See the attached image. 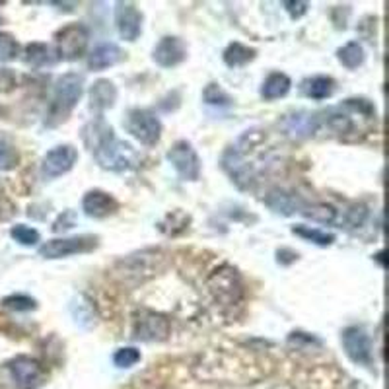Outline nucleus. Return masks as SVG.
Instances as JSON below:
<instances>
[{
	"label": "nucleus",
	"mask_w": 389,
	"mask_h": 389,
	"mask_svg": "<svg viewBox=\"0 0 389 389\" xmlns=\"http://www.w3.org/2000/svg\"><path fill=\"white\" fill-rule=\"evenodd\" d=\"M82 140L94 154L99 168L121 174L140 164V156L133 145L115 137L113 129L103 119L88 123L82 130Z\"/></svg>",
	"instance_id": "nucleus-1"
},
{
	"label": "nucleus",
	"mask_w": 389,
	"mask_h": 389,
	"mask_svg": "<svg viewBox=\"0 0 389 389\" xmlns=\"http://www.w3.org/2000/svg\"><path fill=\"white\" fill-rule=\"evenodd\" d=\"M84 94V78L77 74V72H69L62 74L57 82H55L53 98L49 103V109L45 113L47 127H59L70 117L78 106V101Z\"/></svg>",
	"instance_id": "nucleus-2"
},
{
	"label": "nucleus",
	"mask_w": 389,
	"mask_h": 389,
	"mask_svg": "<svg viewBox=\"0 0 389 389\" xmlns=\"http://www.w3.org/2000/svg\"><path fill=\"white\" fill-rule=\"evenodd\" d=\"M164 265V255L156 249L133 253L117 263L115 273L121 278L123 284H142L148 278H152Z\"/></svg>",
	"instance_id": "nucleus-3"
},
{
	"label": "nucleus",
	"mask_w": 389,
	"mask_h": 389,
	"mask_svg": "<svg viewBox=\"0 0 389 389\" xmlns=\"http://www.w3.org/2000/svg\"><path fill=\"white\" fill-rule=\"evenodd\" d=\"M125 129L129 130L133 137L137 138L140 145L145 146H156L162 137V123L158 119V115L150 111V109H140L135 107L130 109L127 117H125Z\"/></svg>",
	"instance_id": "nucleus-4"
},
{
	"label": "nucleus",
	"mask_w": 389,
	"mask_h": 389,
	"mask_svg": "<svg viewBox=\"0 0 389 389\" xmlns=\"http://www.w3.org/2000/svg\"><path fill=\"white\" fill-rule=\"evenodd\" d=\"M206 286L213 294V298L220 304H236L237 300L242 298V283H239V276H237L236 269L232 267H220L214 271L213 275L208 276Z\"/></svg>",
	"instance_id": "nucleus-5"
},
{
	"label": "nucleus",
	"mask_w": 389,
	"mask_h": 389,
	"mask_svg": "<svg viewBox=\"0 0 389 389\" xmlns=\"http://www.w3.org/2000/svg\"><path fill=\"white\" fill-rule=\"evenodd\" d=\"M98 245V237L94 236H74V237H59V239H51L39 247V255L43 259H62V257H70V255H78V253L92 252Z\"/></svg>",
	"instance_id": "nucleus-6"
},
{
	"label": "nucleus",
	"mask_w": 389,
	"mask_h": 389,
	"mask_svg": "<svg viewBox=\"0 0 389 389\" xmlns=\"http://www.w3.org/2000/svg\"><path fill=\"white\" fill-rule=\"evenodd\" d=\"M168 160L184 181H197L201 177V158L191 142L177 140L168 150Z\"/></svg>",
	"instance_id": "nucleus-7"
},
{
	"label": "nucleus",
	"mask_w": 389,
	"mask_h": 389,
	"mask_svg": "<svg viewBox=\"0 0 389 389\" xmlns=\"http://www.w3.org/2000/svg\"><path fill=\"white\" fill-rule=\"evenodd\" d=\"M88 39H90V33L80 23H70L67 28H62L55 35L59 59L74 61L78 57H82L86 53V47H88Z\"/></svg>",
	"instance_id": "nucleus-8"
},
{
	"label": "nucleus",
	"mask_w": 389,
	"mask_h": 389,
	"mask_svg": "<svg viewBox=\"0 0 389 389\" xmlns=\"http://www.w3.org/2000/svg\"><path fill=\"white\" fill-rule=\"evenodd\" d=\"M133 335L137 341H164L169 335V321L162 313L140 310L133 321Z\"/></svg>",
	"instance_id": "nucleus-9"
},
{
	"label": "nucleus",
	"mask_w": 389,
	"mask_h": 389,
	"mask_svg": "<svg viewBox=\"0 0 389 389\" xmlns=\"http://www.w3.org/2000/svg\"><path fill=\"white\" fill-rule=\"evenodd\" d=\"M78 160V150L72 145L55 146L53 150L45 154L41 162V177L43 179H57L69 174Z\"/></svg>",
	"instance_id": "nucleus-10"
},
{
	"label": "nucleus",
	"mask_w": 389,
	"mask_h": 389,
	"mask_svg": "<svg viewBox=\"0 0 389 389\" xmlns=\"http://www.w3.org/2000/svg\"><path fill=\"white\" fill-rule=\"evenodd\" d=\"M343 346L346 356L360 366H370L372 364V339L364 327L352 325L343 331Z\"/></svg>",
	"instance_id": "nucleus-11"
},
{
	"label": "nucleus",
	"mask_w": 389,
	"mask_h": 389,
	"mask_svg": "<svg viewBox=\"0 0 389 389\" xmlns=\"http://www.w3.org/2000/svg\"><path fill=\"white\" fill-rule=\"evenodd\" d=\"M16 389H38L43 383V368L30 356H16L8 364Z\"/></svg>",
	"instance_id": "nucleus-12"
},
{
	"label": "nucleus",
	"mask_w": 389,
	"mask_h": 389,
	"mask_svg": "<svg viewBox=\"0 0 389 389\" xmlns=\"http://www.w3.org/2000/svg\"><path fill=\"white\" fill-rule=\"evenodd\" d=\"M115 26L125 41H137L142 31V12L133 2L115 4Z\"/></svg>",
	"instance_id": "nucleus-13"
},
{
	"label": "nucleus",
	"mask_w": 389,
	"mask_h": 389,
	"mask_svg": "<svg viewBox=\"0 0 389 389\" xmlns=\"http://www.w3.org/2000/svg\"><path fill=\"white\" fill-rule=\"evenodd\" d=\"M152 59L156 61V64H160L164 69L177 67L187 59V45L184 43V39L166 35L158 41V45L154 47Z\"/></svg>",
	"instance_id": "nucleus-14"
},
{
	"label": "nucleus",
	"mask_w": 389,
	"mask_h": 389,
	"mask_svg": "<svg viewBox=\"0 0 389 389\" xmlns=\"http://www.w3.org/2000/svg\"><path fill=\"white\" fill-rule=\"evenodd\" d=\"M82 210L86 213V216L99 220V218H107V216L117 213L119 203L109 193L101 191V189H92L82 198Z\"/></svg>",
	"instance_id": "nucleus-15"
},
{
	"label": "nucleus",
	"mask_w": 389,
	"mask_h": 389,
	"mask_svg": "<svg viewBox=\"0 0 389 389\" xmlns=\"http://www.w3.org/2000/svg\"><path fill=\"white\" fill-rule=\"evenodd\" d=\"M125 59V55L115 43H101L94 47V51L88 55V69L90 70H106L115 67Z\"/></svg>",
	"instance_id": "nucleus-16"
},
{
	"label": "nucleus",
	"mask_w": 389,
	"mask_h": 389,
	"mask_svg": "<svg viewBox=\"0 0 389 389\" xmlns=\"http://www.w3.org/2000/svg\"><path fill=\"white\" fill-rule=\"evenodd\" d=\"M117 101V88L111 80L101 78L98 82H94L90 88V109L96 113H103L109 107L115 106Z\"/></svg>",
	"instance_id": "nucleus-17"
},
{
	"label": "nucleus",
	"mask_w": 389,
	"mask_h": 389,
	"mask_svg": "<svg viewBox=\"0 0 389 389\" xmlns=\"http://www.w3.org/2000/svg\"><path fill=\"white\" fill-rule=\"evenodd\" d=\"M265 205H267L273 213L286 214V216L304 210L305 206L304 201L298 197V195L284 191V189H273V191L265 197Z\"/></svg>",
	"instance_id": "nucleus-18"
},
{
	"label": "nucleus",
	"mask_w": 389,
	"mask_h": 389,
	"mask_svg": "<svg viewBox=\"0 0 389 389\" xmlns=\"http://www.w3.org/2000/svg\"><path fill=\"white\" fill-rule=\"evenodd\" d=\"M317 127H320V117L308 113V111H298V113L288 115L284 119V130H286V135L296 138L310 137L312 133L317 130Z\"/></svg>",
	"instance_id": "nucleus-19"
},
{
	"label": "nucleus",
	"mask_w": 389,
	"mask_h": 389,
	"mask_svg": "<svg viewBox=\"0 0 389 389\" xmlns=\"http://www.w3.org/2000/svg\"><path fill=\"white\" fill-rule=\"evenodd\" d=\"M291 86L292 80L284 72H273V74H269L267 80L263 82V88H261V96L269 101H273V99L284 98L286 94L291 92Z\"/></svg>",
	"instance_id": "nucleus-20"
},
{
	"label": "nucleus",
	"mask_w": 389,
	"mask_h": 389,
	"mask_svg": "<svg viewBox=\"0 0 389 389\" xmlns=\"http://www.w3.org/2000/svg\"><path fill=\"white\" fill-rule=\"evenodd\" d=\"M302 92L304 96L312 99H327L333 96L335 92V80L331 77H313L304 80V84H302Z\"/></svg>",
	"instance_id": "nucleus-21"
},
{
	"label": "nucleus",
	"mask_w": 389,
	"mask_h": 389,
	"mask_svg": "<svg viewBox=\"0 0 389 389\" xmlns=\"http://www.w3.org/2000/svg\"><path fill=\"white\" fill-rule=\"evenodd\" d=\"M255 55H257L255 49L234 41V43H230V45L226 47V51H224V62H226L228 67H232V69H237V67H245L247 62H252L253 59H255Z\"/></svg>",
	"instance_id": "nucleus-22"
},
{
	"label": "nucleus",
	"mask_w": 389,
	"mask_h": 389,
	"mask_svg": "<svg viewBox=\"0 0 389 389\" xmlns=\"http://www.w3.org/2000/svg\"><path fill=\"white\" fill-rule=\"evenodd\" d=\"M364 49L360 45L359 41H351V43H346L344 47H341L339 51H337V59L339 62L343 64L344 69L354 70L359 69L360 64L364 62Z\"/></svg>",
	"instance_id": "nucleus-23"
},
{
	"label": "nucleus",
	"mask_w": 389,
	"mask_h": 389,
	"mask_svg": "<svg viewBox=\"0 0 389 389\" xmlns=\"http://www.w3.org/2000/svg\"><path fill=\"white\" fill-rule=\"evenodd\" d=\"M26 62L31 64V67H35V69L53 64L55 57L51 47L45 45V43H31V45H28L26 47Z\"/></svg>",
	"instance_id": "nucleus-24"
},
{
	"label": "nucleus",
	"mask_w": 389,
	"mask_h": 389,
	"mask_svg": "<svg viewBox=\"0 0 389 389\" xmlns=\"http://www.w3.org/2000/svg\"><path fill=\"white\" fill-rule=\"evenodd\" d=\"M292 232H294L296 236L302 237V239H305V242H312V244L315 245H323V247L335 242V236H333V234L323 232V230L312 228V226H294Z\"/></svg>",
	"instance_id": "nucleus-25"
},
{
	"label": "nucleus",
	"mask_w": 389,
	"mask_h": 389,
	"mask_svg": "<svg viewBox=\"0 0 389 389\" xmlns=\"http://www.w3.org/2000/svg\"><path fill=\"white\" fill-rule=\"evenodd\" d=\"M305 218L310 220L321 222V224H333L337 220V210L331 205H313V206H304L302 210Z\"/></svg>",
	"instance_id": "nucleus-26"
},
{
	"label": "nucleus",
	"mask_w": 389,
	"mask_h": 389,
	"mask_svg": "<svg viewBox=\"0 0 389 389\" xmlns=\"http://www.w3.org/2000/svg\"><path fill=\"white\" fill-rule=\"evenodd\" d=\"M203 99H205V103H208V106H232V98L222 90L220 84H214V82H210V84L206 86L205 92H203Z\"/></svg>",
	"instance_id": "nucleus-27"
},
{
	"label": "nucleus",
	"mask_w": 389,
	"mask_h": 389,
	"mask_svg": "<svg viewBox=\"0 0 389 389\" xmlns=\"http://www.w3.org/2000/svg\"><path fill=\"white\" fill-rule=\"evenodd\" d=\"M10 236L14 237L20 245H35L41 239L38 230L30 228L26 224H16L14 228L10 230Z\"/></svg>",
	"instance_id": "nucleus-28"
},
{
	"label": "nucleus",
	"mask_w": 389,
	"mask_h": 389,
	"mask_svg": "<svg viewBox=\"0 0 389 389\" xmlns=\"http://www.w3.org/2000/svg\"><path fill=\"white\" fill-rule=\"evenodd\" d=\"M140 362V351L135 346H123L113 354V364L117 368H133Z\"/></svg>",
	"instance_id": "nucleus-29"
},
{
	"label": "nucleus",
	"mask_w": 389,
	"mask_h": 389,
	"mask_svg": "<svg viewBox=\"0 0 389 389\" xmlns=\"http://www.w3.org/2000/svg\"><path fill=\"white\" fill-rule=\"evenodd\" d=\"M2 304H4V308L14 310V312H31V310L38 308L35 300L30 296H26V294H12V296H6L2 300Z\"/></svg>",
	"instance_id": "nucleus-30"
},
{
	"label": "nucleus",
	"mask_w": 389,
	"mask_h": 389,
	"mask_svg": "<svg viewBox=\"0 0 389 389\" xmlns=\"http://www.w3.org/2000/svg\"><path fill=\"white\" fill-rule=\"evenodd\" d=\"M18 160H20L18 150L10 142H6L4 138H0V171H8V169L16 168Z\"/></svg>",
	"instance_id": "nucleus-31"
},
{
	"label": "nucleus",
	"mask_w": 389,
	"mask_h": 389,
	"mask_svg": "<svg viewBox=\"0 0 389 389\" xmlns=\"http://www.w3.org/2000/svg\"><path fill=\"white\" fill-rule=\"evenodd\" d=\"M18 41L8 33H0V61H12L18 55Z\"/></svg>",
	"instance_id": "nucleus-32"
},
{
	"label": "nucleus",
	"mask_w": 389,
	"mask_h": 389,
	"mask_svg": "<svg viewBox=\"0 0 389 389\" xmlns=\"http://www.w3.org/2000/svg\"><path fill=\"white\" fill-rule=\"evenodd\" d=\"M288 344L291 346H296V349H312L313 344L315 346H320V341L315 339V337L308 335V333H302V331H294L288 337Z\"/></svg>",
	"instance_id": "nucleus-33"
},
{
	"label": "nucleus",
	"mask_w": 389,
	"mask_h": 389,
	"mask_svg": "<svg viewBox=\"0 0 389 389\" xmlns=\"http://www.w3.org/2000/svg\"><path fill=\"white\" fill-rule=\"evenodd\" d=\"M77 224V214L72 210H67L59 216V220L53 224V232H64V230H70Z\"/></svg>",
	"instance_id": "nucleus-34"
},
{
	"label": "nucleus",
	"mask_w": 389,
	"mask_h": 389,
	"mask_svg": "<svg viewBox=\"0 0 389 389\" xmlns=\"http://www.w3.org/2000/svg\"><path fill=\"white\" fill-rule=\"evenodd\" d=\"M308 2H284V8H286V12L296 20V18H302V16L308 12Z\"/></svg>",
	"instance_id": "nucleus-35"
}]
</instances>
